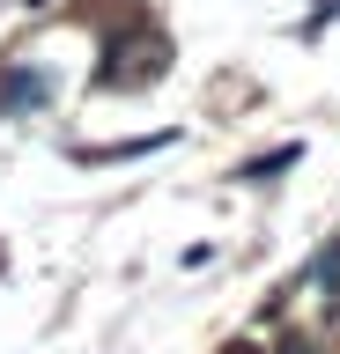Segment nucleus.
<instances>
[{
    "instance_id": "obj_4",
    "label": "nucleus",
    "mask_w": 340,
    "mask_h": 354,
    "mask_svg": "<svg viewBox=\"0 0 340 354\" xmlns=\"http://www.w3.org/2000/svg\"><path fill=\"white\" fill-rule=\"evenodd\" d=\"M222 354H259V347H251V339H229V347H222Z\"/></svg>"
},
{
    "instance_id": "obj_1",
    "label": "nucleus",
    "mask_w": 340,
    "mask_h": 354,
    "mask_svg": "<svg viewBox=\"0 0 340 354\" xmlns=\"http://www.w3.org/2000/svg\"><path fill=\"white\" fill-rule=\"evenodd\" d=\"M37 96H45L37 74H23V66H15V74H0V111H30Z\"/></svg>"
},
{
    "instance_id": "obj_2",
    "label": "nucleus",
    "mask_w": 340,
    "mask_h": 354,
    "mask_svg": "<svg viewBox=\"0 0 340 354\" xmlns=\"http://www.w3.org/2000/svg\"><path fill=\"white\" fill-rule=\"evenodd\" d=\"M296 155H303V148H296V140H289V148H267V155H251V162H237V177H244V185H267L274 170H289Z\"/></svg>"
},
{
    "instance_id": "obj_3",
    "label": "nucleus",
    "mask_w": 340,
    "mask_h": 354,
    "mask_svg": "<svg viewBox=\"0 0 340 354\" xmlns=\"http://www.w3.org/2000/svg\"><path fill=\"white\" fill-rule=\"evenodd\" d=\"M274 354H318V347H311V339H296V332H289V339H281V347H274Z\"/></svg>"
}]
</instances>
